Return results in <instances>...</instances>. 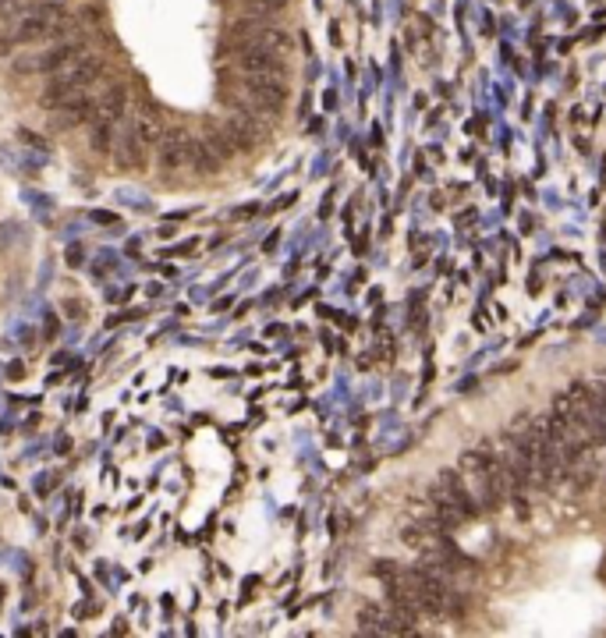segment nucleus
<instances>
[{
    "instance_id": "0eeeda50",
    "label": "nucleus",
    "mask_w": 606,
    "mask_h": 638,
    "mask_svg": "<svg viewBox=\"0 0 606 638\" xmlns=\"http://www.w3.org/2000/svg\"><path fill=\"white\" fill-rule=\"evenodd\" d=\"M436 497H444V500H451L465 518H472L475 514V500H472V493L465 490V483H461V475L458 472H444L439 475V490H436Z\"/></svg>"
},
{
    "instance_id": "f03ea898",
    "label": "nucleus",
    "mask_w": 606,
    "mask_h": 638,
    "mask_svg": "<svg viewBox=\"0 0 606 638\" xmlns=\"http://www.w3.org/2000/svg\"><path fill=\"white\" fill-rule=\"evenodd\" d=\"M525 454H528V472H532V478L546 490V486H554V478H557V465H561V454H557V447H554V437H549V430H546V422H539V425H532V430H525Z\"/></svg>"
},
{
    "instance_id": "dca6fc26",
    "label": "nucleus",
    "mask_w": 606,
    "mask_h": 638,
    "mask_svg": "<svg viewBox=\"0 0 606 638\" xmlns=\"http://www.w3.org/2000/svg\"><path fill=\"white\" fill-rule=\"evenodd\" d=\"M82 22H89V25H99V18H103V8L99 4H89V8H82V15H78Z\"/></svg>"
},
{
    "instance_id": "f8f14e48",
    "label": "nucleus",
    "mask_w": 606,
    "mask_h": 638,
    "mask_svg": "<svg viewBox=\"0 0 606 638\" xmlns=\"http://www.w3.org/2000/svg\"><path fill=\"white\" fill-rule=\"evenodd\" d=\"M118 153H121V164L125 167H142L146 164V142L135 132H128V135L118 139Z\"/></svg>"
},
{
    "instance_id": "423d86ee",
    "label": "nucleus",
    "mask_w": 606,
    "mask_h": 638,
    "mask_svg": "<svg viewBox=\"0 0 606 638\" xmlns=\"http://www.w3.org/2000/svg\"><path fill=\"white\" fill-rule=\"evenodd\" d=\"M224 125L231 128V135H234V142H238V153L241 149H252L259 139H262V125H259V118L255 114H248V111H234L224 118Z\"/></svg>"
},
{
    "instance_id": "ddd939ff",
    "label": "nucleus",
    "mask_w": 606,
    "mask_h": 638,
    "mask_svg": "<svg viewBox=\"0 0 606 638\" xmlns=\"http://www.w3.org/2000/svg\"><path fill=\"white\" fill-rule=\"evenodd\" d=\"M89 146H92V153H99V156H103V153H110V149H114V125H110V121H99V118H96V121H92V135H89Z\"/></svg>"
},
{
    "instance_id": "20e7f679",
    "label": "nucleus",
    "mask_w": 606,
    "mask_h": 638,
    "mask_svg": "<svg viewBox=\"0 0 606 638\" xmlns=\"http://www.w3.org/2000/svg\"><path fill=\"white\" fill-rule=\"evenodd\" d=\"M188 142H192V135L185 128H167V132H163V139L156 142L163 171H178V167L188 164Z\"/></svg>"
},
{
    "instance_id": "2eb2a0df",
    "label": "nucleus",
    "mask_w": 606,
    "mask_h": 638,
    "mask_svg": "<svg viewBox=\"0 0 606 638\" xmlns=\"http://www.w3.org/2000/svg\"><path fill=\"white\" fill-rule=\"evenodd\" d=\"M589 394H592V408H596V418L603 422V430H606V383H596V387H589Z\"/></svg>"
},
{
    "instance_id": "f257e3e1",
    "label": "nucleus",
    "mask_w": 606,
    "mask_h": 638,
    "mask_svg": "<svg viewBox=\"0 0 606 638\" xmlns=\"http://www.w3.org/2000/svg\"><path fill=\"white\" fill-rule=\"evenodd\" d=\"M554 415L568 425V430H575L585 444L606 440V430H603V422L596 418L589 387H571V390H564V394L554 401Z\"/></svg>"
},
{
    "instance_id": "9d476101",
    "label": "nucleus",
    "mask_w": 606,
    "mask_h": 638,
    "mask_svg": "<svg viewBox=\"0 0 606 638\" xmlns=\"http://www.w3.org/2000/svg\"><path fill=\"white\" fill-rule=\"evenodd\" d=\"M202 139H206V146H209L220 160H224V164L238 153V142H234V135H231V128H227L224 121H220V125H206V135H202Z\"/></svg>"
},
{
    "instance_id": "6e6552de",
    "label": "nucleus",
    "mask_w": 606,
    "mask_h": 638,
    "mask_svg": "<svg viewBox=\"0 0 606 638\" xmlns=\"http://www.w3.org/2000/svg\"><path fill=\"white\" fill-rule=\"evenodd\" d=\"M132 132H135L146 146H156V142L163 139V132H167V125H163V114L156 111V106H142V111L135 114Z\"/></svg>"
},
{
    "instance_id": "1a4fd4ad",
    "label": "nucleus",
    "mask_w": 606,
    "mask_h": 638,
    "mask_svg": "<svg viewBox=\"0 0 606 638\" xmlns=\"http://www.w3.org/2000/svg\"><path fill=\"white\" fill-rule=\"evenodd\" d=\"M188 164H192V171H199V174H216L220 167H224V160H220V156L206 146V139H192V142H188Z\"/></svg>"
},
{
    "instance_id": "9b49d317",
    "label": "nucleus",
    "mask_w": 606,
    "mask_h": 638,
    "mask_svg": "<svg viewBox=\"0 0 606 638\" xmlns=\"http://www.w3.org/2000/svg\"><path fill=\"white\" fill-rule=\"evenodd\" d=\"M252 46H262V50H269V53H291V46H295V39H291V32H284V29H277V25H259V32H255V43Z\"/></svg>"
},
{
    "instance_id": "4468645a",
    "label": "nucleus",
    "mask_w": 606,
    "mask_h": 638,
    "mask_svg": "<svg viewBox=\"0 0 606 638\" xmlns=\"http://www.w3.org/2000/svg\"><path fill=\"white\" fill-rule=\"evenodd\" d=\"M11 71L22 75V78H25V75H43V71H39V53H22V57H15V61H11Z\"/></svg>"
},
{
    "instance_id": "7ed1b4c3",
    "label": "nucleus",
    "mask_w": 606,
    "mask_h": 638,
    "mask_svg": "<svg viewBox=\"0 0 606 638\" xmlns=\"http://www.w3.org/2000/svg\"><path fill=\"white\" fill-rule=\"evenodd\" d=\"M234 68L241 75H266V78H281L288 82V68H284V57L281 53H269L262 46H245L234 53Z\"/></svg>"
},
{
    "instance_id": "39448f33",
    "label": "nucleus",
    "mask_w": 606,
    "mask_h": 638,
    "mask_svg": "<svg viewBox=\"0 0 606 638\" xmlns=\"http://www.w3.org/2000/svg\"><path fill=\"white\" fill-rule=\"evenodd\" d=\"M125 111H128V89L121 85V82H110L99 96H96V118L99 121H110V125H118L121 118H125ZM92 118V121H96Z\"/></svg>"
}]
</instances>
